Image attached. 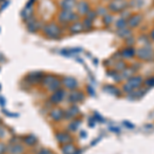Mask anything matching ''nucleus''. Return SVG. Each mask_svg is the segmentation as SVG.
<instances>
[{"mask_svg": "<svg viewBox=\"0 0 154 154\" xmlns=\"http://www.w3.org/2000/svg\"><path fill=\"white\" fill-rule=\"evenodd\" d=\"M77 8H78V12L81 14H88V5L86 2H80V3L77 5Z\"/></svg>", "mask_w": 154, "mask_h": 154, "instance_id": "ddd939ff", "label": "nucleus"}, {"mask_svg": "<svg viewBox=\"0 0 154 154\" xmlns=\"http://www.w3.org/2000/svg\"><path fill=\"white\" fill-rule=\"evenodd\" d=\"M0 104H1V105H4V99L1 98V97H0Z\"/></svg>", "mask_w": 154, "mask_h": 154, "instance_id": "5701e85b", "label": "nucleus"}, {"mask_svg": "<svg viewBox=\"0 0 154 154\" xmlns=\"http://www.w3.org/2000/svg\"><path fill=\"white\" fill-rule=\"evenodd\" d=\"M8 151L11 154H20L24 151V147L22 145H20V144H12L8 148Z\"/></svg>", "mask_w": 154, "mask_h": 154, "instance_id": "1a4fd4ad", "label": "nucleus"}, {"mask_svg": "<svg viewBox=\"0 0 154 154\" xmlns=\"http://www.w3.org/2000/svg\"><path fill=\"white\" fill-rule=\"evenodd\" d=\"M76 18H77V16L74 14V12H72L71 11H63L59 16V19L61 20V21H64V22L74 21Z\"/></svg>", "mask_w": 154, "mask_h": 154, "instance_id": "7ed1b4c3", "label": "nucleus"}, {"mask_svg": "<svg viewBox=\"0 0 154 154\" xmlns=\"http://www.w3.org/2000/svg\"><path fill=\"white\" fill-rule=\"evenodd\" d=\"M56 77H54V76H46V77H43V81H42V83H43V85H45V86H48L51 85V83L54 82V80H56Z\"/></svg>", "mask_w": 154, "mask_h": 154, "instance_id": "2eb2a0df", "label": "nucleus"}, {"mask_svg": "<svg viewBox=\"0 0 154 154\" xmlns=\"http://www.w3.org/2000/svg\"><path fill=\"white\" fill-rule=\"evenodd\" d=\"M38 154H51V150H48V149H41V150L38 152Z\"/></svg>", "mask_w": 154, "mask_h": 154, "instance_id": "412c9836", "label": "nucleus"}, {"mask_svg": "<svg viewBox=\"0 0 154 154\" xmlns=\"http://www.w3.org/2000/svg\"><path fill=\"white\" fill-rule=\"evenodd\" d=\"M74 5H75V0H63L62 1V7L65 11H70Z\"/></svg>", "mask_w": 154, "mask_h": 154, "instance_id": "f8f14e48", "label": "nucleus"}, {"mask_svg": "<svg viewBox=\"0 0 154 154\" xmlns=\"http://www.w3.org/2000/svg\"><path fill=\"white\" fill-rule=\"evenodd\" d=\"M4 135H5V130H4V128H2L1 125H0V139L3 138Z\"/></svg>", "mask_w": 154, "mask_h": 154, "instance_id": "4be33fe9", "label": "nucleus"}, {"mask_svg": "<svg viewBox=\"0 0 154 154\" xmlns=\"http://www.w3.org/2000/svg\"><path fill=\"white\" fill-rule=\"evenodd\" d=\"M64 97H65V91L60 88L58 91H54V94L51 97V102L53 104H59L62 102V100L64 99Z\"/></svg>", "mask_w": 154, "mask_h": 154, "instance_id": "f03ea898", "label": "nucleus"}, {"mask_svg": "<svg viewBox=\"0 0 154 154\" xmlns=\"http://www.w3.org/2000/svg\"><path fill=\"white\" fill-rule=\"evenodd\" d=\"M63 84L68 89H75L77 88V85H78L77 80L75 78H73V77H65L63 79Z\"/></svg>", "mask_w": 154, "mask_h": 154, "instance_id": "39448f33", "label": "nucleus"}, {"mask_svg": "<svg viewBox=\"0 0 154 154\" xmlns=\"http://www.w3.org/2000/svg\"><path fill=\"white\" fill-rule=\"evenodd\" d=\"M6 150V146L3 143H0V154H3Z\"/></svg>", "mask_w": 154, "mask_h": 154, "instance_id": "aec40b11", "label": "nucleus"}, {"mask_svg": "<svg viewBox=\"0 0 154 154\" xmlns=\"http://www.w3.org/2000/svg\"><path fill=\"white\" fill-rule=\"evenodd\" d=\"M84 97L82 95V93H79V91H73L69 96V102L70 103H78V102L82 101Z\"/></svg>", "mask_w": 154, "mask_h": 154, "instance_id": "0eeeda50", "label": "nucleus"}, {"mask_svg": "<svg viewBox=\"0 0 154 154\" xmlns=\"http://www.w3.org/2000/svg\"><path fill=\"white\" fill-rule=\"evenodd\" d=\"M30 81H38L40 80V79L42 78V77H39L41 76V73H38V72H35V73H31L30 74Z\"/></svg>", "mask_w": 154, "mask_h": 154, "instance_id": "a211bd4d", "label": "nucleus"}, {"mask_svg": "<svg viewBox=\"0 0 154 154\" xmlns=\"http://www.w3.org/2000/svg\"><path fill=\"white\" fill-rule=\"evenodd\" d=\"M75 151H76V148L72 143L65 144V145L62 147V152H63V154H74Z\"/></svg>", "mask_w": 154, "mask_h": 154, "instance_id": "6e6552de", "label": "nucleus"}, {"mask_svg": "<svg viewBox=\"0 0 154 154\" xmlns=\"http://www.w3.org/2000/svg\"><path fill=\"white\" fill-rule=\"evenodd\" d=\"M140 17H138V16H134V17H131V20L128 21V24L131 25V27H135L137 26V25H139V23H140Z\"/></svg>", "mask_w": 154, "mask_h": 154, "instance_id": "dca6fc26", "label": "nucleus"}, {"mask_svg": "<svg viewBox=\"0 0 154 154\" xmlns=\"http://www.w3.org/2000/svg\"><path fill=\"white\" fill-rule=\"evenodd\" d=\"M78 125H79V121L78 120H74L73 122L70 123V125H69L70 128H70L71 131H75V130H77V128H78V126H77Z\"/></svg>", "mask_w": 154, "mask_h": 154, "instance_id": "6ab92c4d", "label": "nucleus"}, {"mask_svg": "<svg viewBox=\"0 0 154 154\" xmlns=\"http://www.w3.org/2000/svg\"><path fill=\"white\" fill-rule=\"evenodd\" d=\"M82 28L83 26L80 23H75L70 27V31L72 33H78V32H80L82 30Z\"/></svg>", "mask_w": 154, "mask_h": 154, "instance_id": "4468645a", "label": "nucleus"}, {"mask_svg": "<svg viewBox=\"0 0 154 154\" xmlns=\"http://www.w3.org/2000/svg\"><path fill=\"white\" fill-rule=\"evenodd\" d=\"M51 118L54 121H60L64 118V111L60 108H54L51 110V114H49Z\"/></svg>", "mask_w": 154, "mask_h": 154, "instance_id": "423d86ee", "label": "nucleus"}, {"mask_svg": "<svg viewBox=\"0 0 154 154\" xmlns=\"http://www.w3.org/2000/svg\"><path fill=\"white\" fill-rule=\"evenodd\" d=\"M152 37H153V39H154V30L152 31Z\"/></svg>", "mask_w": 154, "mask_h": 154, "instance_id": "b1692460", "label": "nucleus"}, {"mask_svg": "<svg viewBox=\"0 0 154 154\" xmlns=\"http://www.w3.org/2000/svg\"><path fill=\"white\" fill-rule=\"evenodd\" d=\"M44 33H45L46 36L51 37V38H56L60 35L61 31H60V28L56 24L51 23L44 28Z\"/></svg>", "mask_w": 154, "mask_h": 154, "instance_id": "f257e3e1", "label": "nucleus"}, {"mask_svg": "<svg viewBox=\"0 0 154 154\" xmlns=\"http://www.w3.org/2000/svg\"><path fill=\"white\" fill-rule=\"evenodd\" d=\"M119 2H115V3H113V4H111V8H112V11H120V9H122L123 7L125 6V4L123 3H121V4H118Z\"/></svg>", "mask_w": 154, "mask_h": 154, "instance_id": "f3484780", "label": "nucleus"}, {"mask_svg": "<svg viewBox=\"0 0 154 154\" xmlns=\"http://www.w3.org/2000/svg\"><path fill=\"white\" fill-rule=\"evenodd\" d=\"M56 139L61 144H68L72 142V137L67 133H58L56 135Z\"/></svg>", "mask_w": 154, "mask_h": 154, "instance_id": "20e7f679", "label": "nucleus"}, {"mask_svg": "<svg viewBox=\"0 0 154 154\" xmlns=\"http://www.w3.org/2000/svg\"><path fill=\"white\" fill-rule=\"evenodd\" d=\"M23 142L28 146H33L37 142V138L34 135H28L23 139Z\"/></svg>", "mask_w": 154, "mask_h": 154, "instance_id": "9b49d317", "label": "nucleus"}, {"mask_svg": "<svg viewBox=\"0 0 154 154\" xmlns=\"http://www.w3.org/2000/svg\"><path fill=\"white\" fill-rule=\"evenodd\" d=\"M142 83V78L140 76H136V77H131V78L128 80V84L131 85V88H138L140 84Z\"/></svg>", "mask_w": 154, "mask_h": 154, "instance_id": "9d476101", "label": "nucleus"}]
</instances>
